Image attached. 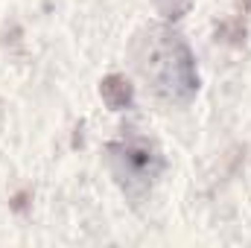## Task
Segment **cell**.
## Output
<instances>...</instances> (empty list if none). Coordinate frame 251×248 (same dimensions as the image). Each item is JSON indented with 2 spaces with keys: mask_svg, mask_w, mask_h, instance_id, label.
<instances>
[{
  "mask_svg": "<svg viewBox=\"0 0 251 248\" xmlns=\"http://www.w3.org/2000/svg\"><path fill=\"white\" fill-rule=\"evenodd\" d=\"M131 62L149 91L167 105H190L199 94V64L190 44L170 26L152 24L131 41Z\"/></svg>",
  "mask_w": 251,
  "mask_h": 248,
  "instance_id": "obj_1",
  "label": "cell"
},
{
  "mask_svg": "<svg viewBox=\"0 0 251 248\" xmlns=\"http://www.w3.org/2000/svg\"><path fill=\"white\" fill-rule=\"evenodd\" d=\"M234 3H237V9L243 15H251V0H234Z\"/></svg>",
  "mask_w": 251,
  "mask_h": 248,
  "instance_id": "obj_6",
  "label": "cell"
},
{
  "mask_svg": "<svg viewBox=\"0 0 251 248\" xmlns=\"http://www.w3.org/2000/svg\"><path fill=\"white\" fill-rule=\"evenodd\" d=\"M152 3H155L158 15L167 18V21H178V18H184L190 9L196 6V0H152Z\"/></svg>",
  "mask_w": 251,
  "mask_h": 248,
  "instance_id": "obj_4",
  "label": "cell"
},
{
  "mask_svg": "<svg viewBox=\"0 0 251 248\" xmlns=\"http://www.w3.org/2000/svg\"><path fill=\"white\" fill-rule=\"evenodd\" d=\"M246 38V26L240 21H222L216 26V41H225V44H243Z\"/></svg>",
  "mask_w": 251,
  "mask_h": 248,
  "instance_id": "obj_5",
  "label": "cell"
},
{
  "mask_svg": "<svg viewBox=\"0 0 251 248\" xmlns=\"http://www.w3.org/2000/svg\"><path fill=\"white\" fill-rule=\"evenodd\" d=\"M100 97L111 111H123V108H131V102H134V88L126 76L111 73L100 82Z\"/></svg>",
  "mask_w": 251,
  "mask_h": 248,
  "instance_id": "obj_3",
  "label": "cell"
},
{
  "mask_svg": "<svg viewBox=\"0 0 251 248\" xmlns=\"http://www.w3.org/2000/svg\"><path fill=\"white\" fill-rule=\"evenodd\" d=\"M108 164H111L117 184L131 198L146 196L152 184L161 178V173L167 170L161 149L146 137H123V140L108 143Z\"/></svg>",
  "mask_w": 251,
  "mask_h": 248,
  "instance_id": "obj_2",
  "label": "cell"
}]
</instances>
